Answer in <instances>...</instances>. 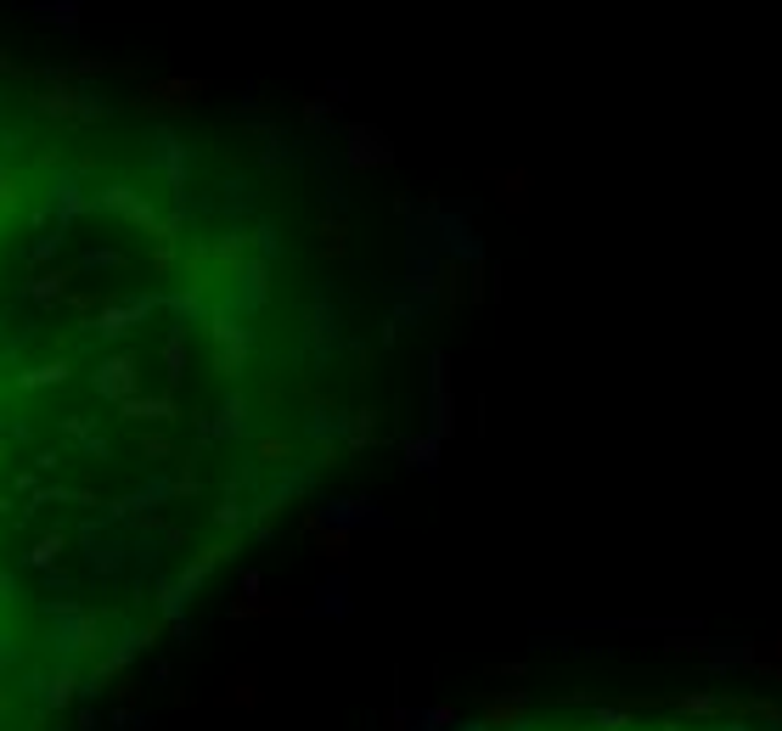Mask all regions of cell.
<instances>
[{
	"instance_id": "obj_1",
	"label": "cell",
	"mask_w": 782,
	"mask_h": 731,
	"mask_svg": "<svg viewBox=\"0 0 782 731\" xmlns=\"http://www.w3.org/2000/svg\"><path fill=\"white\" fill-rule=\"evenodd\" d=\"M637 731H743V726H637Z\"/></svg>"
}]
</instances>
